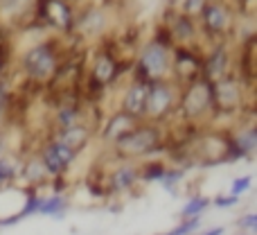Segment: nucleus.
Listing matches in <instances>:
<instances>
[{"label":"nucleus","mask_w":257,"mask_h":235,"mask_svg":"<svg viewBox=\"0 0 257 235\" xmlns=\"http://www.w3.org/2000/svg\"><path fill=\"white\" fill-rule=\"evenodd\" d=\"M169 147V136L165 124H156L149 120H140L136 127L122 136L115 145L106 149V156L113 161H131V163H140L147 159H156V156H165Z\"/></svg>","instance_id":"1"},{"label":"nucleus","mask_w":257,"mask_h":235,"mask_svg":"<svg viewBox=\"0 0 257 235\" xmlns=\"http://www.w3.org/2000/svg\"><path fill=\"white\" fill-rule=\"evenodd\" d=\"M246 111H255V89L235 72L212 82V124H230Z\"/></svg>","instance_id":"2"},{"label":"nucleus","mask_w":257,"mask_h":235,"mask_svg":"<svg viewBox=\"0 0 257 235\" xmlns=\"http://www.w3.org/2000/svg\"><path fill=\"white\" fill-rule=\"evenodd\" d=\"M63 57L66 54L61 52V48L54 41H39V43L30 45L18 59V68L23 72V84L34 91H41V95H43L45 84L52 80L54 70L59 68Z\"/></svg>","instance_id":"3"},{"label":"nucleus","mask_w":257,"mask_h":235,"mask_svg":"<svg viewBox=\"0 0 257 235\" xmlns=\"http://www.w3.org/2000/svg\"><path fill=\"white\" fill-rule=\"evenodd\" d=\"M174 41L165 32L163 36H154L140 48L138 57H133V66L128 77L140 84H149L156 80H167L169 77V61H172Z\"/></svg>","instance_id":"4"},{"label":"nucleus","mask_w":257,"mask_h":235,"mask_svg":"<svg viewBox=\"0 0 257 235\" xmlns=\"http://www.w3.org/2000/svg\"><path fill=\"white\" fill-rule=\"evenodd\" d=\"M176 120L187 124H212V82L201 77L178 89Z\"/></svg>","instance_id":"5"},{"label":"nucleus","mask_w":257,"mask_h":235,"mask_svg":"<svg viewBox=\"0 0 257 235\" xmlns=\"http://www.w3.org/2000/svg\"><path fill=\"white\" fill-rule=\"evenodd\" d=\"M178 107V86L172 80H156L147 84L145 120L156 124H172L176 120Z\"/></svg>","instance_id":"6"},{"label":"nucleus","mask_w":257,"mask_h":235,"mask_svg":"<svg viewBox=\"0 0 257 235\" xmlns=\"http://www.w3.org/2000/svg\"><path fill=\"white\" fill-rule=\"evenodd\" d=\"M111 161L108 168H102V183L106 190V201H120L124 197L140 195V168L131 161Z\"/></svg>","instance_id":"7"},{"label":"nucleus","mask_w":257,"mask_h":235,"mask_svg":"<svg viewBox=\"0 0 257 235\" xmlns=\"http://www.w3.org/2000/svg\"><path fill=\"white\" fill-rule=\"evenodd\" d=\"M36 156H39L43 170L48 172L50 179L54 177H72L75 163L79 161V154L66 147L63 142L54 140L52 136H43L41 142L34 147Z\"/></svg>","instance_id":"8"},{"label":"nucleus","mask_w":257,"mask_h":235,"mask_svg":"<svg viewBox=\"0 0 257 235\" xmlns=\"http://www.w3.org/2000/svg\"><path fill=\"white\" fill-rule=\"evenodd\" d=\"M201 77H203V52L196 48L174 45L172 61H169V80L181 89V86L192 84Z\"/></svg>","instance_id":"9"},{"label":"nucleus","mask_w":257,"mask_h":235,"mask_svg":"<svg viewBox=\"0 0 257 235\" xmlns=\"http://www.w3.org/2000/svg\"><path fill=\"white\" fill-rule=\"evenodd\" d=\"M99 122H102V116H93V118L81 120V122L70 124V127L52 129V131H48L45 136H52L54 140L63 142L66 147H70L72 151H77V154L81 156L95 142V138H97Z\"/></svg>","instance_id":"10"},{"label":"nucleus","mask_w":257,"mask_h":235,"mask_svg":"<svg viewBox=\"0 0 257 235\" xmlns=\"http://www.w3.org/2000/svg\"><path fill=\"white\" fill-rule=\"evenodd\" d=\"M228 129L235 149L239 151L241 161L250 163L255 161L257 154V122H255V111H246L244 116H239L237 120H232L230 124H223Z\"/></svg>","instance_id":"11"},{"label":"nucleus","mask_w":257,"mask_h":235,"mask_svg":"<svg viewBox=\"0 0 257 235\" xmlns=\"http://www.w3.org/2000/svg\"><path fill=\"white\" fill-rule=\"evenodd\" d=\"M136 122H138L136 118H131L128 113L120 111V109H115V107L106 109L102 116V122H99V127H97V138H95V142L102 145L104 149H108V147L115 145L122 136H126V133L136 127Z\"/></svg>","instance_id":"12"},{"label":"nucleus","mask_w":257,"mask_h":235,"mask_svg":"<svg viewBox=\"0 0 257 235\" xmlns=\"http://www.w3.org/2000/svg\"><path fill=\"white\" fill-rule=\"evenodd\" d=\"M115 98V104L113 107L120 109V111L128 113L131 118H136L138 122L145 120V100H147V84H140V82L126 77L115 91H113L111 100Z\"/></svg>","instance_id":"13"},{"label":"nucleus","mask_w":257,"mask_h":235,"mask_svg":"<svg viewBox=\"0 0 257 235\" xmlns=\"http://www.w3.org/2000/svg\"><path fill=\"white\" fill-rule=\"evenodd\" d=\"M235 70V57L226 41H219L212 48L203 52V77L210 82H217L221 77L230 75Z\"/></svg>","instance_id":"14"},{"label":"nucleus","mask_w":257,"mask_h":235,"mask_svg":"<svg viewBox=\"0 0 257 235\" xmlns=\"http://www.w3.org/2000/svg\"><path fill=\"white\" fill-rule=\"evenodd\" d=\"M199 18H201V27H203V32L214 41V43L223 41L228 27H230V12H228L226 5L208 0V3H203V7H201Z\"/></svg>","instance_id":"15"},{"label":"nucleus","mask_w":257,"mask_h":235,"mask_svg":"<svg viewBox=\"0 0 257 235\" xmlns=\"http://www.w3.org/2000/svg\"><path fill=\"white\" fill-rule=\"evenodd\" d=\"M48 183H50V177H48V172L43 170V165H41L36 151L34 149L25 151V154H23V161H21L18 186H21V188H32V190H39V192H45Z\"/></svg>","instance_id":"16"},{"label":"nucleus","mask_w":257,"mask_h":235,"mask_svg":"<svg viewBox=\"0 0 257 235\" xmlns=\"http://www.w3.org/2000/svg\"><path fill=\"white\" fill-rule=\"evenodd\" d=\"M41 18L48 27L57 32H70L75 21H72V9L63 0H43L41 5Z\"/></svg>","instance_id":"17"},{"label":"nucleus","mask_w":257,"mask_h":235,"mask_svg":"<svg viewBox=\"0 0 257 235\" xmlns=\"http://www.w3.org/2000/svg\"><path fill=\"white\" fill-rule=\"evenodd\" d=\"M72 208L70 195H52V192H43L39 206V215L36 217H48L54 222H63Z\"/></svg>","instance_id":"18"},{"label":"nucleus","mask_w":257,"mask_h":235,"mask_svg":"<svg viewBox=\"0 0 257 235\" xmlns=\"http://www.w3.org/2000/svg\"><path fill=\"white\" fill-rule=\"evenodd\" d=\"M23 154L16 149L0 151V190L18 186V174H21Z\"/></svg>","instance_id":"19"},{"label":"nucleus","mask_w":257,"mask_h":235,"mask_svg":"<svg viewBox=\"0 0 257 235\" xmlns=\"http://www.w3.org/2000/svg\"><path fill=\"white\" fill-rule=\"evenodd\" d=\"M167 34L172 36L174 45H185V48H196V36H199V30H196L194 21H192V16H185V14H181V16L176 18V21L172 23V25L167 27Z\"/></svg>","instance_id":"20"},{"label":"nucleus","mask_w":257,"mask_h":235,"mask_svg":"<svg viewBox=\"0 0 257 235\" xmlns=\"http://www.w3.org/2000/svg\"><path fill=\"white\" fill-rule=\"evenodd\" d=\"M140 168V183L142 188L145 186H154V183H160L169 168V161L165 156H156V159H147L138 163Z\"/></svg>","instance_id":"21"},{"label":"nucleus","mask_w":257,"mask_h":235,"mask_svg":"<svg viewBox=\"0 0 257 235\" xmlns=\"http://www.w3.org/2000/svg\"><path fill=\"white\" fill-rule=\"evenodd\" d=\"M212 208V204H210V197L203 195V192H194V195H190L185 199V204H183L181 208V219H190V217H203L208 210Z\"/></svg>","instance_id":"22"},{"label":"nucleus","mask_w":257,"mask_h":235,"mask_svg":"<svg viewBox=\"0 0 257 235\" xmlns=\"http://www.w3.org/2000/svg\"><path fill=\"white\" fill-rule=\"evenodd\" d=\"M185 179H187V172H185V170H183V168H176V165L169 163L167 172H165L163 181H160L158 186L163 188L165 192H169L172 197H176L178 190H181V186L185 183Z\"/></svg>","instance_id":"23"},{"label":"nucleus","mask_w":257,"mask_h":235,"mask_svg":"<svg viewBox=\"0 0 257 235\" xmlns=\"http://www.w3.org/2000/svg\"><path fill=\"white\" fill-rule=\"evenodd\" d=\"M232 226L237 228V233L241 235H257V213L255 210H246L239 217H235Z\"/></svg>","instance_id":"24"},{"label":"nucleus","mask_w":257,"mask_h":235,"mask_svg":"<svg viewBox=\"0 0 257 235\" xmlns=\"http://www.w3.org/2000/svg\"><path fill=\"white\" fill-rule=\"evenodd\" d=\"M253 181H255L253 174H248V172H246V174H239V177H235V179L230 181V188H228V192L241 199L246 192L253 190Z\"/></svg>","instance_id":"25"},{"label":"nucleus","mask_w":257,"mask_h":235,"mask_svg":"<svg viewBox=\"0 0 257 235\" xmlns=\"http://www.w3.org/2000/svg\"><path fill=\"white\" fill-rule=\"evenodd\" d=\"M199 228H203V217H190V219H178L176 226L172 228V235H194Z\"/></svg>","instance_id":"26"},{"label":"nucleus","mask_w":257,"mask_h":235,"mask_svg":"<svg viewBox=\"0 0 257 235\" xmlns=\"http://www.w3.org/2000/svg\"><path fill=\"white\" fill-rule=\"evenodd\" d=\"M210 204H212V208H219V210H230V208H237V206L241 204L239 197L230 195V192H219V195L210 197Z\"/></svg>","instance_id":"27"},{"label":"nucleus","mask_w":257,"mask_h":235,"mask_svg":"<svg viewBox=\"0 0 257 235\" xmlns=\"http://www.w3.org/2000/svg\"><path fill=\"white\" fill-rule=\"evenodd\" d=\"M203 3H205V0H183L181 9H183V14H185V16H199Z\"/></svg>","instance_id":"28"},{"label":"nucleus","mask_w":257,"mask_h":235,"mask_svg":"<svg viewBox=\"0 0 257 235\" xmlns=\"http://www.w3.org/2000/svg\"><path fill=\"white\" fill-rule=\"evenodd\" d=\"M9 84V61L3 52H0V86Z\"/></svg>","instance_id":"29"},{"label":"nucleus","mask_w":257,"mask_h":235,"mask_svg":"<svg viewBox=\"0 0 257 235\" xmlns=\"http://www.w3.org/2000/svg\"><path fill=\"white\" fill-rule=\"evenodd\" d=\"M228 233V226L219 224V226H205V228H199L194 235H226Z\"/></svg>","instance_id":"30"},{"label":"nucleus","mask_w":257,"mask_h":235,"mask_svg":"<svg viewBox=\"0 0 257 235\" xmlns=\"http://www.w3.org/2000/svg\"><path fill=\"white\" fill-rule=\"evenodd\" d=\"M156 235H172V233H169V231H167V233H156Z\"/></svg>","instance_id":"31"},{"label":"nucleus","mask_w":257,"mask_h":235,"mask_svg":"<svg viewBox=\"0 0 257 235\" xmlns=\"http://www.w3.org/2000/svg\"><path fill=\"white\" fill-rule=\"evenodd\" d=\"M237 235H241V233H237Z\"/></svg>","instance_id":"32"}]
</instances>
